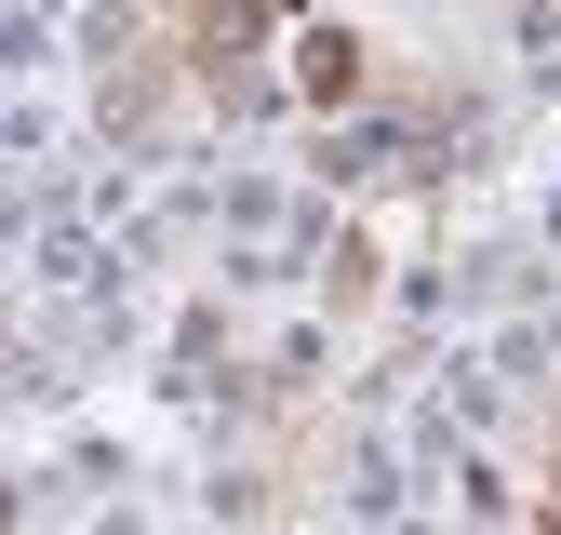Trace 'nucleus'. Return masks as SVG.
I'll use <instances>...</instances> for the list:
<instances>
[{
  "instance_id": "nucleus-1",
  "label": "nucleus",
  "mask_w": 561,
  "mask_h": 535,
  "mask_svg": "<svg viewBox=\"0 0 561 535\" xmlns=\"http://www.w3.org/2000/svg\"><path fill=\"white\" fill-rule=\"evenodd\" d=\"M295 94L308 107H347V94H362V41H347V27H308L295 41Z\"/></svg>"
}]
</instances>
